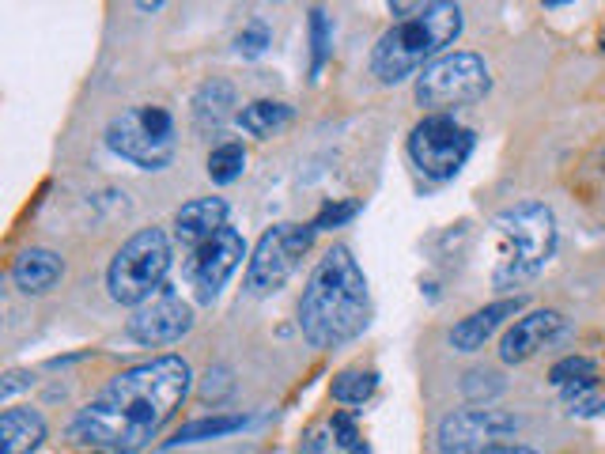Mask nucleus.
Returning a JSON list of instances; mask_svg holds the SVG:
<instances>
[{"mask_svg":"<svg viewBox=\"0 0 605 454\" xmlns=\"http://www.w3.org/2000/svg\"><path fill=\"white\" fill-rule=\"evenodd\" d=\"M375 386H379L375 372H341L333 379V398L344 401V405H363L375 394Z\"/></svg>","mask_w":605,"mask_h":454,"instance_id":"nucleus-22","label":"nucleus"},{"mask_svg":"<svg viewBox=\"0 0 605 454\" xmlns=\"http://www.w3.org/2000/svg\"><path fill=\"white\" fill-rule=\"evenodd\" d=\"M311 243H314V224H276L273 231H265L246 266V288L254 295L276 292L295 273Z\"/></svg>","mask_w":605,"mask_h":454,"instance_id":"nucleus-8","label":"nucleus"},{"mask_svg":"<svg viewBox=\"0 0 605 454\" xmlns=\"http://www.w3.org/2000/svg\"><path fill=\"white\" fill-rule=\"evenodd\" d=\"M523 311V295H514V299H500V303H488V307H481V311H473L469 318H462L458 326L450 330V344L458 353H477L481 344L504 326V322L511 318V314H518Z\"/></svg>","mask_w":605,"mask_h":454,"instance_id":"nucleus-15","label":"nucleus"},{"mask_svg":"<svg viewBox=\"0 0 605 454\" xmlns=\"http://www.w3.org/2000/svg\"><path fill=\"white\" fill-rule=\"evenodd\" d=\"M106 144L140 170H163L175 159V118L163 106H133L110 121Z\"/></svg>","mask_w":605,"mask_h":454,"instance_id":"nucleus-6","label":"nucleus"},{"mask_svg":"<svg viewBox=\"0 0 605 454\" xmlns=\"http://www.w3.org/2000/svg\"><path fill=\"white\" fill-rule=\"evenodd\" d=\"M458 34H462L458 5H424L379 38L371 53V72L382 83H401L417 69H427Z\"/></svg>","mask_w":605,"mask_h":454,"instance_id":"nucleus-3","label":"nucleus"},{"mask_svg":"<svg viewBox=\"0 0 605 454\" xmlns=\"http://www.w3.org/2000/svg\"><path fill=\"white\" fill-rule=\"evenodd\" d=\"M243 167H246L243 144L227 140V144H220V148H212V156H208V179H212L216 186H227V182H235V179L243 175Z\"/></svg>","mask_w":605,"mask_h":454,"instance_id":"nucleus-21","label":"nucleus"},{"mask_svg":"<svg viewBox=\"0 0 605 454\" xmlns=\"http://www.w3.org/2000/svg\"><path fill=\"white\" fill-rule=\"evenodd\" d=\"M231 106H235V88L227 80H208L205 88L193 99V125L197 133H220L224 121L231 118Z\"/></svg>","mask_w":605,"mask_h":454,"instance_id":"nucleus-18","label":"nucleus"},{"mask_svg":"<svg viewBox=\"0 0 605 454\" xmlns=\"http://www.w3.org/2000/svg\"><path fill=\"white\" fill-rule=\"evenodd\" d=\"M189 326H193L189 303L178 292L159 288L156 295L144 299L133 311V318H129V337L140 344H175V341H182V333H189Z\"/></svg>","mask_w":605,"mask_h":454,"instance_id":"nucleus-12","label":"nucleus"},{"mask_svg":"<svg viewBox=\"0 0 605 454\" xmlns=\"http://www.w3.org/2000/svg\"><path fill=\"white\" fill-rule=\"evenodd\" d=\"M137 8H140V12H159L163 5H159V0H151V5H148V0H144V5H137Z\"/></svg>","mask_w":605,"mask_h":454,"instance_id":"nucleus-32","label":"nucleus"},{"mask_svg":"<svg viewBox=\"0 0 605 454\" xmlns=\"http://www.w3.org/2000/svg\"><path fill=\"white\" fill-rule=\"evenodd\" d=\"M495 235V285L514 288L537 276L556 250V216L542 201L511 205L492 220Z\"/></svg>","mask_w":605,"mask_h":454,"instance_id":"nucleus-4","label":"nucleus"},{"mask_svg":"<svg viewBox=\"0 0 605 454\" xmlns=\"http://www.w3.org/2000/svg\"><path fill=\"white\" fill-rule=\"evenodd\" d=\"M189 363L182 356H159L121 372L110 386L72 420L76 443H99L118 454H133L156 440L189 394Z\"/></svg>","mask_w":605,"mask_h":454,"instance_id":"nucleus-1","label":"nucleus"},{"mask_svg":"<svg viewBox=\"0 0 605 454\" xmlns=\"http://www.w3.org/2000/svg\"><path fill=\"white\" fill-rule=\"evenodd\" d=\"M299 326L318 349H337L367 326V280L349 246H333L314 266L299 299Z\"/></svg>","mask_w":605,"mask_h":454,"instance_id":"nucleus-2","label":"nucleus"},{"mask_svg":"<svg viewBox=\"0 0 605 454\" xmlns=\"http://www.w3.org/2000/svg\"><path fill=\"white\" fill-rule=\"evenodd\" d=\"M333 436H337V443H341L344 450H352V447H360V436H356V424H352V417H344V413H337V417H333Z\"/></svg>","mask_w":605,"mask_h":454,"instance_id":"nucleus-28","label":"nucleus"},{"mask_svg":"<svg viewBox=\"0 0 605 454\" xmlns=\"http://www.w3.org/2000/svg\"><path fill=\"white\" fill-rule=\"evenodd\" d=\"M352 454H367V447H363V443H360V447H352Z\"/></svg>","mask_w":605,"mask_h":454,"instance_id":"nucleus-33","label":"nucleus"},{"mask_svg":"<svg viewBox=\"0 0 605 454\" xmlns=\"http://www.w3.org/2000/svg\"><path fill=\"white\" fill-rule=\"evenodd\" d=\"M167 269H170V239L159 227H148L114 254L106 285H110V295L118 303L140 307L144 299H151L163 288Z\"/></svg>","mask_w":605,"mask_h":454,"instance_id":"nucleus-5","label":"nucleus"},{"mask_svg":"<svg viewBox=\"0 0 605 454\" xmlns=\"http://www.w3.org/2000/svg\"><path fill=\"white\" fill-rule=\"evenodd\" d=\"M492 76L477 53H443L417 76V102L431 111H450L488 95Z\"/></svg>","mask_w":605,"mask_h":454,"instance_id":"nucleus-7","label":"nucleus"},{"mask_svg":"<svg viewBox=\"0 0 605 454\" xmlns=\"http://www.w3.org/2000/svg\"><path fill=\"white\" fill-rule=\"evenodd\" d=\"M61 273H64V266H61V257L53 254V250H42V246H34V250H24L15 257V266H12V280L19 288H24L27 295H42V292H50L57 280H61Z\"/></svg>","mask_w":605,"mask_h":454,"instance_id":"nucleus-16","label":"nucleus"},{"mask_svg":"<svg viewBox=\"0 0 605 454\" xmlns=\"http://www.w3.org/2000/svg\"><path fill=\"white\" fill-rule=\"evenodd\" d=\"M311 38H314V72L322 69V61L330 53V24L326 12H311Z\"/></svg>","mask_w":605,"mask_h":454,"instance_id":"nucleus-26","label":"nucleus"},{"mask_svg":"<svg viewBox=\"0 0 605 454\" xmlns=\"http://www.w3.org/2000/svg\"><path fill=\"white\" fill-rule=\"evenodd\" d=\"M246 424V417L239 413H220V417H201V420H189L178 428V436L170 440V447H182V443H205V440H220L227 431H239Z\"/></svg>","mask_w":605,"mask_h":454,"instance_id":"nucleus-20","label":"nucleus"},{"mask_svg":"<svg viewBox=\"0 0 605 454\" xmlns=\"http://www.w3.org/2000/svg\"><path fill=\"white\" fill-rule=\"evenodd\" d=\"M243 257H246V243H243V235L235 231V227L216 231L205 246L189 250V257H186V276H189V285L197 288V299H201V303L216 299V292L227 285V276L239 269Z\"/></svg>","mask_w":605,"mask_h":454,"instance_id":"nucleus-11","label":"nucleus"},{"mask_svg":"<svg viewBox=\"0 0 605 454\" xmlns=\"http://www.w3.org/2000/svg\"><path fill=\"white\" fill-rule=\"evenodd\" d=\"M477 454H537L533 447H523V443H495L488 450H477Z\"/></svg>","mask_w":605,"mask_h":454,"instance_id":"nucleus-30","label":"nucleus"},{"mask_svg":"<svg viewBox=\"0 0 605 454\" xmlns=\"http://www.w3.org/2000/svg\"><path fill=\"white\" fill-rule=\"evenodd\" d=\"M34 379H27V375H8V382H5V398H12L15 391H24V386H31Z\"/></svg>","mask_w":605,"mask_h":454,"instance_id":"nucleus-31","label":"nucleus"},{"mask_svg":"<svg viewBox=\"0 0 605 454\" xmlns=\"http://www.w3.org/2000/svg\"><path fill=\"white\" fill-rule=\"evenodd\" d=\"M504 391V379L495 375V372H469L466 382H462V394L469 401H485V398H495Z\"/></svg>","mask_w":605,"mask_h":454,"instance_id":"nucleus-24","label":"nucleus"},{"mask_svg":"<svg viewBox=\"0 0 605 454\" xmlns=\"http://www.w3.org/2000/svg\"><path fill=\"white\" fill-rule=\"evenodd\" d=\"M269 42H273V34H269V27H265V24H250L239 38H235V50H239L243 57H262Z\"/></svg>","mask_w":605,"mask_h":454,"instance_id":"nucleus-25","label":"nucleus"},{"mask_svg":"<svg viewBox=\"0 0 605 454\" xmlns=\"http://www.w3.org/2000/svg\"><path fill=\"white\" fill-rule=\"evenodd\" d=\"M591 375H594V363H591L587 356H564L560 363H552L549 382H552V386H560V391H564L568 382H575V379H591Z\"/></svg>","mask_w":605,"mask_h":454,"instance_id":"nucleus-23","label":"nucleus"},{"mask_svg":"<svg viewBox=\"0 0 605 454\" xmlns=\"http://www.w3.org/2000/svg\"><path fill=\"white\" fill-rule=\"evenodd\" d=\"M224 227H227V201H220V198H197V201L182 205L175 216V239L186 250L205 246L212 235Z\"/></svg>","mask_w":605,"mask_h":454,"instance_id":"nucleus-14","label":"nucleus"},{"mask_svg":"<svg viewBox=\"0 0 605 454\" xmlns=\"http://www.w3.org/2000/svg\"><path fill=\"white\" fill-rule=\"evenodd\" d=\"M518 431V417L504 413V409H462V413H450L439 428V450L443 454H477L488 450L500 440L514 436Z\"/></svg>","mask_w":605,"mask_h":454,"instance_id":"nucleus-10","label":"nucleus"},{"mask_svg":"<svg viewBox=\"0 0 605 454\" xmlns=\"http://www.w3.org/2000/svg\"><path fill=\"white\" fill-rule=\"evenodd\" d=\"M356 212H360V205H356V201H344V205H326V208L318 212V220H314V231H322V227H341V224H349Z\"/></svg>","mask_w":605,"mask_h":454,"instance_id":"nucleus-27","label":"nucleus"},{"mask_svg":"<svg viewBox=\"0 0 605 454\" xmlns=\"http://www.w3.org/2000/svg\"><path fill=\"white\" fill-rule=\"evenodd\" d=\"M46 440V424L34 409H5L0 417V454H31Z\"/></svg>","mask_w":605,"mask_h":454,"instance_id":"nucleus-17","label":"nucleus"},{"mask_svg":"<svg viewBox=\"0 0 605 454\" xmlns=\"http://www.w3.org/2000/svg\"><path fill=\"white\" fill-rule=\"evenodd\" d=\"M469 151H473V133L466 125L454 121L450 114L424 118L413 129V137H408V156H413V163L436 182H447L458 175L462 163L469 159Z\"/></svg>","mask_w":605,"mask_h":454,"instance_id":"nucleus-9","label":"nucleus"},{"mask_svg":"<svg viewBox=\"0 0 605 454\" xmlns=\"http://www.w3.org/2000/svg\"><path fill=\"white\" fill-rule=\"evenodd\" d=\"M571 405H575L571 413H579V417H594V413H601V405H605V401L591 391V394H582V398H579V401H571Z\"/></svg>","mask_w":605,"mask_h":454,"instance_id":"nucleus-29","label":"nucleus"},{"mask_svg":"<svg viewBox=\"0 0 605 454\" xmlns=\"http://www.w3.org/2000/svg\"><path fill=\"white\" fill-rule=\"evenodd\" d=\"M292 121V106L288 102H273V99H257L239 114V125L250 137H273L276 129H284Z\"/></svg>","mask_w":605,"mask_h":454,"instance_id":"nucleus-19","label":"nucleus"},{"mask_svg":"<svg viewBox=\"0 0 605 454\" xmlns=\"http://www.w3.org/2000/svg\"><path fill=\"white\" fill-rule=\"evenodd\" d=\"M560 330H564V314H556V311H533L526 318H518L500 341V360L504 363H523L537 349H545Z\"/></svg>","mask_w":605,"mask_h":454,"instance_id":"nucleus-13","label":"nucleus"}]
</instances>
